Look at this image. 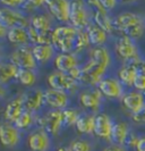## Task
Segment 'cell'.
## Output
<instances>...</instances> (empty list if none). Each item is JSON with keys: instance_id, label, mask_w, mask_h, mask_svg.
I'll return each instance as SVG.
<instances>
[{"instance_id": "obj_8", "label": "cell", "mask_w": 145, "mask_h": 151, "mask_svg": "<svg viewBox=\"0 0 145 151\" xmlns=\"http://www.w3.org/2000/svg\"><path fill=\"white\" fill-rule=\"evenodd\" d=\"M48 84L51 89L58 91H73L77 88V82L67 73L54 72L48 76Z\"/></svg>"}, {"instance_id": "obj_42", "label": "cell", "mask_w": 145, "mask_h": 151, "mask_svg": "<svg viewBox=\"0 0 145 151\" xmlns=\"http://www.w3.org/2000/svg\"><path fill=\"white\" fill-rule=\"evenodd\" d=\"M2 4L7 5L9 7H14V6H19L21 4H23V1H18V0H15V1H7V0H2L1 1Z\"/></svg>"}, {"instance_id": "obj_39", "label": "cell", "mask_w": 145, "mask_h": 151, "mask_svg": "<svg viewBox=\"0 0 145 151\" xmlns=\"http://www.w3.org/2000/svg\"><path fill=\"white\" fill-rule=\"evenodd\" d=\"M117 1L116 0H101V5L103 6V8L107 10V12H110L114 8H116L117 6Z\"/></svg>"}, {"instance_id": "obj_4", "label": "cell", "mask_w": 145, "mask_h": 151, "mask_svg": "<svg viewBox=\"0 0 145 151\" xmlns=\"http://www.w3.org/2000/svg\"><path fill=\"white\" fill-rule=\"evenodd\" d=\"M115 52L122 63H131L142 58V52L137 41L120 35L115 42Z\"/></svg>"}, {"instance_id": "obj_47", "label": "cell", "mask_w": 145, "mask_h": 151, "mask_svg": "<svg viewBox=\"0 0 145 151\" xmlns=\"http://www.w3.org/2000/svg\"><path fill=\"white\" fill-rule=\"evenodd\" d=\"M144 18H145V16H144Z\"/></svg>"}, {"instance_id": "obj_14", "label": "cell", "mask_w": 145, "mask_h": 151, "mask_svg": "<svg viewBox=\"0 0 145 151\" xmlns=\"http://www.w3.org/2000/svg\"><path fill=\"white\" fill-rule=\"evenodd\" d=\"M102 97L103 96L101 94V92L96 88L93 90H87L82 92L79 94V102L86 109L91 110L93 113H98L102 106Z\"/></svg>"}, {"instance_id": "obj_13", "label": "cell", "mask_w": 145, "mask_h": 151, "mask_svg": "<svg viewBox=\"0 0 145 151\" xmlns=\"http://www.w3.org/2000/svg\"><path fill=\"white\" fill-rule=\"evenodd\" d=\"M41 123H42V126L44 127V131L54 134V135H58L61 127L64 126L62 110L54 109V110L49 111L46 116H43V118L41 119Z\"/></svg>"}, {"instance_id": "obj_37", "label": "cell", "mask_w": 145, "mask_h": 151, "mask_svg": "<svg viewBox=\"0 0 145 151\" xmlns=\"http://www.w3.org/2000/svg\"><path fill=\"white\" fill-rule=\"evenodd\" d=\"M138 139H139V135H138L137 133H135L134 131H131V133H130V135L128 136V140H127L125 147H126L127 149H128V148L135 149V147H136V144H137Z\"/></svg>"}, {"instance_id": "obj_10", "label": "cell", "mask_w": 145, "mask_h": 151, "mask_svg": "<svg viewBox=\"0 0 145 151\" xmlns=\"http://www.w3.org/2000/svg\"><path fill=\"white\" fill-rule=\"evenodd\" d=\"M121 105L130 115H134L145 107L144 96L134 89L126 91L121 98Z\"/></svg>"}, {"instance_id": "obj_46", "label": "cell", "mask_w": 145, "mask_h": 151, "mask_svg": "<svg viewBox=\"0 0 145 151\" xmlns=\"http://www.w3.org/2000/svg\"><path fill=\"white\" fill-rule=\"evenodd\" d=\"M143 96H144V101H145V92L143 93Z\"/></svg>"}, {"instance_id": "obj_7", "label": "cell", "mask_w": 145, "mask_h": 151, "mask_svg": "<svg viewBox=\"0 0 145 151\" xmlns=\"http://www.w3.org/2000/svg\"><path fill=\"white\" fill-rule=\"evenodd\" d=\"M10 59H11V63L14 65H16L19 68L33 70L36 67V60L34 58L33 51L25 45L17 48L15 51L11 53Z\"/></svg>"}, {"instance_id": "obj_25", "label": "cell", "mask_w": 145, "mask_h": 151, "mask_svg": "<svg viewBox=\"0 0 145 151\" xmlns=\"http://www.w3.org/2000/svg\"><path fill=\"white\" fill-rule=\"evenodd\" d=\"M32 51L36 63L44 64L54 57V48L52 45H36L32 48Z\"/></svg>"}, {"instance_id": "obj_18", "label": "cell", "mask_w": 145, "mask_h": 151, "mask_svg": "<svg viewBox=\"0 0 145 151\" xmlns=\"http://www.w3.org/2000/svg\"><path fill=\"white\" fill-rule=\"evenodd\" d=\"M0 142L5 147H15L19 142V132L15 125L5 123L0 125Z\"/></svg>"}, {"instance_id": "obj_44", "label": "cell", "mask_w": 145, "mask_h": 151, "mask_svg": "<svg viewBox=\"0 0 145 151\" xmlns=\"http://www.w3.org/2000/svg\"><path fill=\"white\" fill-rule=\"evenodd\" d=\"M56 151H71L70 150V148H66V147H60V148H58Z\"/></svg>"}, {"instance_id": "obj_17", "label": "cell", "mask_w": 145, "mask_h": 151, "mask_svg": "<svg viewBox=\"0 0 145 151\" xmlns=\"http://www.w3.org/2000/svg\"><path fill=\"white\" fill-rule=\"evenodd\" d=\"M27 142L32 151H48L50 147V137L46 131L40 129L31 133Z\"/></svg>"}, {"instance_id": "obj_3", "label": "cell", "mask_w": 145, "mask_h": 151, "mask_svg": "<svg viewBox=\"0 0 145 151\" xmlns=\"http://www.w3.org/2000/svg\"><path fill=\"white\" fill-rule=\"evenodd\" d=\"M78 30L73 26H59L52 31V45L62 53H69L75 49V41Z\"/></svg>"}, {"instance_id": "obj_27", "label": "cell", "mask_w": 145, "mask_h": 151, "mask_svg": "<svg viewBox=\"0 0 145 151\" xmlns=\"http://www.w3.org/2000/svg\"><path fill=\"white\" fill-rule=\"evenodd\" d=\"M31 27H33L39 34H46V33H50L51 21L46 15L33 16L31 21Z\"/></svg>"}, {"instance_id": "obj_2", "label": "cell", "mask_w": 145, "mask_h": 151, "mask_svg": "<svg viewBox=\"0 0 145 151\" xmlns=\"http://www.w3.org/2000/svg\"><path fill=\"white\" fill-rule=\"evenodd\" d=\"M112 25L114 31L135 41L145 35V18L137 13L122 12L112 18Z\"/></svg>"}, {"instance_id": "obj_16", "label": "cell", "mask_w": 145, "mask_h": 151, "mask_svg": "<svg viewBox=\"0 0 145 151\" xmlns=\"http://www.w3.org/2000/svg\"><path fill=\"white\" fill-rule=\"evenodd\" d=\"M131 126L129 123L125 121L116 122L114 124V129L111 133V143L118 145H126L128 136L131 133Z\"/></svg>"}, {"instance_id": "obj_26", "label": "cell", "mask_w": 145, "mask_h": 151, "mask_svg": "<svg viewBox=\"0 0 145 151\" xmlns=\"http://www.w3.org/2000/svg\"><path fill=\"white\" fill-rule=\"evenodd\" d=\"M94 122H95V115L83 114L79 116L75 127L82 134H92L94 133Z\"/></svg>"}, {"instance_id": "obj_23", "label": "cell", "mask_w": 145, "mask_h": 151, "mask_svg": "<svg viewBox=\"0 0 145 151\" xmlns=\"http://www.w3.org/2000/svg\"><path fill=\"white\" fill-rule=\"evenodd\" d=\"M24 108V98L23 96H19L17 98H14L8 102L5 109V119L9 123H15L17 118L23 113Z\"/></svg>"}, {"instance_id": "obj_35", "label": "cell", "mask_w": 145, "mask_h": 151, "mask_svg": "<svg viewBox=\"0 0 145 151\" xmlns=\"http://www.w3.org/2000/svg\"><path fill=\"white\" fill-rule=\"evenodd\" d=\"M130 122L138 126H145V107L138 113L130 115Z\"/></svg>"}, {"instance_id": "obj_19", "label": "cell", "mask_w": 145, "mask_h": 151, "mask_svg": "<svg viewBox=\"0 0 145 151\" xmlns=\"http://www.w3.org/2000/svg\"><path fill=\"white\" fill-rule=\"evenodd\" d=\"M137 69L133 65V63H122L117 72V78L121 82L125 88H133L135 78L137 77Z\"/></svg>"}, {"instance_id": "obj_5", "label": "cell", "mask_w": 145, "mask_h": 151, "mask_svg": "<svg viewBox=\"0 0 145 151\" xmlns=\"http://www.w3.org/2000/svg\"><path fill=\"white\" fill-rule=\"evenodd\" d=\"M69 22L71 23V26L76 30H83L86 29L91 22H90V14L84 2L82 1H71L70 7V16Z\"/></svg>"}, {"instance_id": "obj_28", "label": "cell", "mask_w": 145, "mask_h": 151, "mask_svg": "<svg viewBox=\"0 0 145 151\" xmlns=\"http://www.w3.org/2000/svg\"><path fill=\"white\" fill-rule=\"evenodd\" d=\"M7 38L11 43H16V45H25V43H27V41H30L29 32L25 30V27L9 29Z\"/></svg>"}, {"instance_id": "obj_36", "label": "cell", "mask_w": 145, "mask_h": 151, "mask_svg": "<svg viewBox=\"0 0 145 151\" xmlns=\"http://www.w3.org/2000/svg\"><path fill=\"white\" fill-rule=\"evenodd\" d=\"M133 89L138 91V92L144 93L145 92V74H138L137 77L135 78Z\"/></svg>"}, {"instance_id": "obj_34", "label": "cell", "mask_w": 145, "mask_h": 151, "mask_svg": "<svg viewBox=\"0 0 145 151\" xmlns=\"http://www.w3.org/2000/svg\"><path fill=\"white\" fill-rule=\"evenodd\" d=\"M70 150L71 151H92V145L89 141L86 140H75L70 144Z\"/></svg>"}, {"instance_id": "obj_11", "label": "cell", "mask_w": 145, "mask_h": 151, "mask_svg": "<svg viewBox=\"0 0 145 151\" xmlns=\"http://www.w3.org/2000/svg\"><path fill=\"white\" fill-rule=\"evenodd\" d=\"M0 23L7 29L27 26V19L21 13L10 8H0Z\"/></svg>"}, {"instance_id": "obj_32", "label": "cell", "mask_w": 145, "mask_h": 151, "mask_svg": "<svg viewBox=\"0 0 145 151\" xmlns=\"http://www.w3.org/2000/svg\"><path fill=\"white\" fill-rule=\"evenodd\" d=\"M79 114L75 109H64L62 110V119L65 126H71L76 125L77 121L79 118Z\"/></svg>"}, {"instance_id": "obj_9", "label": "cell", "mask_w": 145, "mask_h": 151, "mask_svg": "<svg viewBox=\"0 0 145 151\" xmlns=\"http://www.w3.org/2000/svg\"><path fill=\"white\" fill-rule=\"evenodd\" d=\"M114 121L112 118L104 113H100L95 115V122H94V133L95 135L111 142V133L114 129Z\"/></svg>"}, {"instance_id": "obj_6", "label": "cell", "mask_w": 145, "mask_h": 151, "mask_svg": "<svg viewBox=\"0 0 145 151\" xmlns=\"http://www.w3.org/2000/svg\"><path fill=\"white\" fill-rule=\"evenodd\" d=\"M98 90L101 92V94L106 98L109 99H121L125 94V86L121 84V82L114 76L104 77L98 85Z\"/></svg>"}, {"instance_id": "obj_29", "label": "cell", "mask_w": 145, "mask_h": 151, "mask_svg": "<svg viewBox=\"0 0 145 151\" xmlns=\"http://www.w3.org/2000/svg\"><path fill=\"white\" fill-rule=\"evenodd\" d=\"M19 68L13 63L8 64H0V84L7 83L11 78L16 77Z\"/></svg>"}, {"instance_id": "obj_43", "label": "cell", "mask_w": 145, "mask_h": 151, "mask_svg": "<svg viewBox=\"0 0 145 151\" xmlns=\"http://www.w3.org/2000/svg\"><path fill=\"white\" fill-rule=\"evenodd\" d=\"M8 34V29L7 27H5L1 23H0V38H4V37H6Z\"/></svg>"}, {"instance_id": "obj_31", "label": "cell", "mask_w": 145, "mask_h": 151, "mask_svg": "<svg viewBox=\"0 0 145 151\" xmlns=\"http://www.w3.org/2000/svg\"><path fill=\"white\" fill-rule=\"evenodd\" d=\"M32 123H33V115H32V111L25 109L23 113L21 114V116L17 118V121H16L14 124H15V126L18 129H23L30 127Z\"/></svg>"}, {"instance_id": "obj_24", "label": "cell", "mask_w": 145, "mask_h": 151, "mask_svg": "<svg viewBox=\"0 0 145 151\" xmlns=\"http://www.w3.org/2000/svg\"><path fill=\"white\" fill-rule=\"evenodd\" d=\"M54 66L58 69V72L67 74L71 69L78 67L76 57L70 53H59L54 59Z\"/></svg>"}, {"instance_id": "obj_20", "label": "cell", "mask_w": 145, "mask_h": 151, "mask_svg": "<svg viewBox=\"0 0 145 151\" xmlns=\"http://www.w3.org/2000/svg\"><path fill=\"white\" fill-rule=\"evenodd\" d=\"M44 102L54 109L60 110L61 108H65L68 105V96L64 91L50 89L44 92Z\"/></svg>"}, {"instance_id": "obj_1", "label": "cell", "mask_w": 145, "mask_h": 151, "mask_svg": "<svg viewBox=\"0 0 145 151\" xmlns=\"http://www.w3.org/2000/svg\"><path fill=\"white\" fill-rule=\"evenodd\" d=\"M112 57L106 47H96L90 53V59L81 68L79 81L87 85H98L111 66Z\"/></svg>"}, {"instance_id": "obj_33", "label": "cell", "mask_w": 145, "mask_h": 151, "mask_svg": "<svg viewBox=\"0 0 145 151\" xmlns=\"http://www.w3.org/2000/svg\"><path fill=\"white\" fill-rule=\"evenodd\" d=\"M90 40L87 37V33L86 31H78L76 37V41H75V49L76 50H81V49H84L87 45H90Z\"/></svg>"}, {"instance_id": "obj_21", "label": "cell", "mask_w": 145, "mask_h": 151, "mask_svg": "<svg viewBox=\"0 0 145 151\" xmlns=\"http://www.w3.org/2000/svg\"><path fill=\"white\" fill-rule=\"evenodd\" d=\"M85 31L87 33L90 43L95 45V48L96 47H103V45H106V42L108 41L109 34L102 27H100L99 25H96L94 22L91 23L85 29Z\"/></svg>"}, {"instance_id": "obj_38", "label": "cell", "mask_w": 145, "mask_h": 151, "mask_svg": "<svg viewBox=\"0 0 145 151\" xmlns=\"http://www.w3.org/2000/svg\"><path fill=\"white\" fill-rule=\"evenodd\" d=\"M133 65L135 66V68L137 69L138 74H145V58H141V59H137L135 61H131Z\"/></svg>"}, {"instance_id": "obj_12", "label": "cell", "mask_w": 145, "mask_h": 151, "mask_svg": "<svg viewBox=\"0 0 145 151\" xmlns=\"http://www.w3.org/2000/svg\"><path fill=\"white\" fill-rule=\"evenodd\" d=\"M89 4L92 5L95 8L94 10V23L102 27L103 30L107 32L108 34L114 32V25H112V18L109 16V12H107L103 6L101 5V1L99 0H93L89 1Z\"/></svg>"}, {"instance_id": "obj_30", "label": "cell", "mask_w": 145, "mask_h": 151, "mask_svg": "<svg viewBox=\"0 0 145 151\" xmlns=\"http://www.w3.org/2000/svg\"><path fill=\"white\" fill-rule=\"evenodd\" d=\"M16 78L25 86H33L36 82V75L34 74V72L31 69H24V68L18 69Z\"/></svg>"}, {"instance_id": "obj_22", "label": "cell", "mask_w": 145, "mask_h": 151, "mask_svg": "<svg viewBox=\"0 0 145 151\" xmlns=\"http://www.w3.org/2000/svg\"><path fill=\"white\" fill-rule=\"evenodd\" d=\"M23 98L24 107L26 108V110L34 111V110H38L44 102V92H42L39 89H33L23 94Z\"/></svg>"}, {"instance_id": "obj_15", "label": "cell", "mask_w": 145, "mask_h": 151, "mask_svg": "<svg viewBox=\"0 0 145 151\" xmlns=\"http://www.w3.org/2000/svg\"><path fill=\"white\" fill-rule=\"evenodd\" d=\"M49 10L52 15L60 22H68L70 16V7L71 2L67 0H48Z\"/></svg>"}, {"instance_id": "obj_40", "label": "cell", "mask_w": 145, "mask_h": 151, "mask_svg": "<svg viewBox=\"0 0 145 151\" xmlns=\"http://www.w3.org/2000/svg\"><path fill=\"white\" fill-rule=\"evenodd\" d=\"M103 151H128V149L125 145H118V144L111 143L110 145L106 147Z\"/></svg>"}, {"instance_id": "obj_41", "label": "cell", "mask_w": 145, "mask_h": 151, "mask_svg": "<svg viewBox=\"0 0 145 151\" xmlns=\"http://www.w3.org/2000/svg\"><path fill=\"white\" fill-rule=\"evenodd\" d=\"M135 151H145V134L144 135H139V139L137 141V144L135 147Z\"/></svg>"}, {"instance_id": "obj_45", "label": "cell", "mask_w": 145, "mask_h": 151, "mask_svg": "<svg viewBox=\"0 0 145 151\" xmlns=\"http://www.w3.org/2000/svg\"><path fill=\"white\" fill-rule=\"evenodd\" d=\"M0 94H2V91H1V88H0Z\"/></svg>"}]
</instances>
